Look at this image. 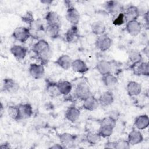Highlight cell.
Wrapping results in <instances>:
<instances>
[{
	"label": "cell",
	"instance_id": "cell-5",
	"mask_svg": "<svg viewBox=\"0 0 149 149\" xmlns=\"http://www.w3.org/2000/svg\"><path fill=\"white\" fill-rule=\"evenodd\" d=\"M66 18L72 25L77 26L80 19V15L77 9L72 5L68 7Z\"/></svg>",
	"mask_w": 149,
	"mask_h": 149
},
{
	"label": "cell",
	"instance_id": "cell-38",
	"mask_svg": "<svg viewBox=\"0 0 149 149\" xmlns=\"http://www.w3.org/2000/svg\"><path fill=\"white\" fill-rule=\"evenodd\" d=\"M21 20L23 22L30 26L35 19L33 13L31 11H27L22 16H21Z\"/></svg>",
	"mask_w": 149,
	"mask_h": 149
},
{
	"label": "cell",
	"instance_id": "cell-41",
	"mask_svg": "<svg viewBox=\"0 0 149 149\" xmlns=\"http://www.w3.org/2000/svg\"><path fill=\"white\" fill-rule=\"evenodd\" d=\"M104 148L115 149V141H108L105 144Z\"/></svg>",
	"mask_w": 149,
	"mask_h": 149
},
{
	"label": "cell",
	"instance_id": "cell-12",
	"mask_svg": "<svg viewBox=\"0 0 149 149\" xmlns=\"http://www.w3.org/2000/svg\"><path fill=\"white\" fill-rule=\"evenodd\" d=\"M66 41L69 43H73L76 42L80 38L79 30L77 26L72 25L66 32L65 34Z\"/></svg>",
	"mask_w": 149,
	"mask_h": 149
},
{
	"label": "cell",
	"instance_id": "cell-16",
	"mask_svg": "<svg viewBox=\"0 0 149 149\" xmlns=\"http://www.w3.org/2000/svg\"><path fill=\"white\" fill-rule=\"evenodd\" d=\"M98 100L100 105L108 107L113 104L114 101V95L112 91H106L100 95Z\"/></svg>",
	"mask_w": 149,
	"mask_h": 149
},
{
	"label": "cell",
	"instance_id": "cell-22",
	"mask_svg": "<svg viewBox=\"0 0 149 149\" xmlns=\"http://www.w3.org/2000/svg\"><path fill=\"white\" fill-rule=\"evenodd\" d=\"M83 101V108L88 111H93L95 110L100 105L98 98H95L93 95H91Z\"/></svg>",
	"mask_w": 149,
	"mask_h": 149
},
{
	"label": "cell",
	"instance_id": "cell-26",
	"mask_svg": "<svg viewBox=\"0 0 149 149\" xmlns=\"http://www.w3.org/2000/svg\"><path fill=\"white\" fill-rule=\"evenodd\" d=\"M102 81L104 84L107 87H113L118 83V77L112 73H109L102 76Z\"/></svg>",
	"mask_w": 149,
	"mask_h": 149
},
{
	"label": "cell",
	"instance_id": "cell-10",
	"mask_svg": "<svg viewBox=\"0 0 149 149\" xmlns=\"http://www.w3.org/2000/svg\"><path fill=\"white\" fill-rule=\"evenodd\" d=\"M127 140L130 146L139 144L143 141V134L140 130L134 129L129 132Z\"/></svg>",
	"mask_w": 149,
	"mask_h": 149
},
{
	"label": "cell",
	"instance_id": "cell-6",
	"mask_svg": "<svg viewBox=\"0 0 149 149\" xmlns=\"http://www.w3.org/2000/svg\"><path fill=\"white\" fill-rule=\"evenodd\" d=\"M20 86L19 84L11 78H5L2 82V89L4 91L14 94L18 91Z\"/></svg>",
	"mask_w": 149,
	"mask_h": 149
},
{
	"label": "cell",
	"instance_id": "cell-20",
	"mask_svg": "<svg viewBox=\"0 0 149 149\" xmlns=\"http://www.w3.org/2000/svg\"><path fill=\"white\" fill-rule=\"evenodd\" d=\"M65 116L68 120L74 123L79 119L80 116V111L74 106H71L66 109Z\"/></svg>",
	"mask_w": 149,
	"mask_h": 149
},
{
	"label": "cell",
	"instance_id": "cell-8",
	"mask_svg": "<svg viewBox=\"0 0 149 149\" xmlns=\"http://www.w3.org/2000/svg\"><path fill=\"white\" fill-rule=\"evenodd\" d=\"M10 51L13 56L18 61L23 60L27 53V49L26 47L20 45H13L10 48Z\"/></svg>",
	"mask_w": 149,
	"mask_h": 149
},
{
	"label": "cell",
	"instance_id": "cell-44",
	"mask_svg": "<svg viewBox=\"0 0 149 149\" xmlns=\"http://www.w3.org/2000/svg\"><path fill=\"white\" fill-rule=\"evenodd\" d=\"M1 148L2 149H8V148H10V145L9 144V143L8 142H5L2 144H1V146H0Z\"/></svg>",
	"mask_w": 149,
	"mask_h": 149
},
{
	"label": "cell",
	"instance_id": "cell-14",
	"mask_svg": "<svg viewBox=\"0 0 149 149\" xmlns=\"http://www.w3.org/2000/svg\"><path fill=\"white\" fill-rule=\"evenodd\" d=\"M126 30L132 36H137L141 31V25L137 20L128 22L126 24Z\"/></svg>",
	"mask_w": 149,
	"mask_h": 149
},
{
	"label": "cell",
	"instance_id": "cell-30",
	"mask_svg": "<svg viewBox=\"0 0 149 149\" xmlns=\"http://www.w3.org/2000/svg\"><path fill=\"white\" fill-rule=\"evenodd\" d=\"M52 50L51 48H49L42 52H41L39 55H38L37 56L39 61L41 62V64H42L44 66L47 65L48 62H49L51 57H52Z\"/></svg>",
	"mask_w": 149,
	"mask_h": 149
},
{
	"label": "cell",
	"instance_id": "cell-29",
	"mask_svg": "<svg viewBox=\"0 0 149 149\" xmlns=\"http://www.w3.org/2000/svg\"><path fill=\"white\" fill-rule=\"evenodd\" d=\"M57 86L61 94L63 95H69L72 90L71 83L67 80L59 81L57 82Z\"/></svg>",
	"mask_w": 149,
	"mask_h": 149
},
{
	"label": "cell",
	"instance_id": "cell-21",
	"mask_svg": "<svg viewBox=\"0 0 149 149\" xmlns=\"http://www.w3.org/2000/svg\"><path fill=\"white\" fill-rule=\"evenodd\" d=\"M141 88L140 84L134 81H129L126 86V91L130 97L139 95L141 92Z\"/></svg>",
	"mask_w": 149,
	"mask_h": 149
},
{
	"label": "cell",
	"instance_id": "cell-48",
	"mask_svg": "<svg viewBox=\"0 0 149 149\" xmlns=\"http://www.w3.org/2000/svg\"><path fill=\"white\" fill-rule=\"evenodd\" d=\"M3 111H4V108H3V106L2 103L1 104V108H0V116L1 117H2L3 113Z\"/></svg>",
	"mask_w": 149,
	"mask_h": 149
},
{
	"label": "cell",
	"instance_id": "cell-9",
	"mask_svg": "<svg viewBox=\"0 0 149 149\" xmlns=\"http://www.w3.org/2000/svg\"><path fill=\"white\" fill-rule=\"evenodd\" d=\"M125 17L126 23L128 22L137 20L140 16L139 9L134 5H130L123 12Z\"/></svg>",
	"mask_w": 149,
	"mask_h": 149
},
{
	"label": "cell",
	"instance_id": "cell-15",
	"mask_svg": "<svg viewBox=\"0 0 149 149\" xmlns=\"http://www.w3.org/2000/svg\"><path fill=\"white\" fill-rule=\"evenodd\" d=\"M95 69L97 72L102 76L112 73V63L111 61L106 60H101L97 62L95 65Z\"/></svg>",
	"mask_w": 149,
	"mask_h": 149
},
{
	"label": "cell",
	"instance_id": "cell-17",
	"mask_svg": "<svg viewBox=\"0 0 149 149\" xmlns=\"http://www.w3.org/2000/svg\"><path fill=\"white\" fill-rule=\"evenodd\" d=\"M71 68L74 72L81 74L86 73L89 70L86 63L80 59H76L73 61Z\"/></svg>",
	"mask_w": 149,
	"mask_h": 149
},
{
	"label": "cell",
	"instance_id": "cell-32",
	"mask_svg": "<svg viewBox=\"0 0 149 149\" xmlns=\"http://www.w3.org/2000/svg\"><path fill=\"white\" fill-rule=\"evenodd\" d=\"M128 57L130 61L133 63V65H136L142 61V56L141 53L136 49H132L129 51Z\"/></svg>",
	"mask_w": 149,
	"mask_h": 149
},
{
	"label": "cell",
	"instance_id": "cell-4",
	"mask_svg": "<svg viewBox=\"0 0 149 149\" xmlns=\"http://www.w3.org/2000/svg\"><path fill=\"white\" fill-rule=\"evenodd\" d=\"M30 75L34 79L38 80L43 77L45 74L44 66L42 64L31 63L29 68Z\"/></svg>",
	"mask_w": 149,
	"mask_h": 149
},
{
	"label": "cell",
	"instance_id": "cell-25",
	"mask_svg": "<svg viewBox=\"0 0 149 149\" xmlns=\"http://www.w3.org/2000/svg\"><path fill=\"white\" fill-rule=\"evenodd\" d=\"M45 90L47 93L51 97L56 98L61 95L57 86V82L47 80V81L46 82Z\"/></svg>",
	"mask_w": 149,
	"mask_h": 149
},
{
	"label": "cell",
	"instance_id": "cell-42",
	"mask_svg": "<svg viewBox=\"0 0 149 149\" xmlns=\"http://www.w3.org/2000/svg\"><path fill=\"white\" fill-rule=\"evenodd\" d=\"M109 116L112 117V118H113L116 120H117L119 115V113H118V111H111V113H110V115Z\"/></svg>",
	"mask_w": 149,
	"mask_h": 149
},
{
	"label": "cell",
	"instance_id": "cell-18",
	"mask_svg": "<svg viewBox=\"0 0 149 149\" xmlns=\"http://www.w3.org/2000/svg\"><path fill=\"white\" fill-rule=\"evenodd\" d=\"M135 74L139 76H149V64L148 62H140L133 66Z\"/></svg>",
	"mask_w": 149,
	"mask_h": 149
},
{
	"label": "cell",
	"instance_id": "cell-11",
	"mask_svg": "<svg viewBox=\"0 0 149 149\" xmlns=\"http://www.w3.org/2000/svg\"><path fill=\"white\" fill-rule=\"evenodd\" d=\"M20 120L30 118L33 113V107L29 103L20 104L18 105Z\"/></svg>",
	"mask_w": 149,
	"mask_h": 149
},
{
	"label": "cell",
	"instance_id": "cell-36",
	"mask_svg": "<svg viewBox=\"0 0 149 149\" xmlns=\"http://www.w3.org/2000/svg\"><path fill=\"white\" fill-rule=\"evenodd\" d=\"M113 128L106 126H100L98 130V133L102 138H108L110 137L113 133Z\"/></svg>",
	"mask_w": 149,
	"mask_h": 149
},
{
	"label": "cell",
	"instance_id": "cell-40",
	"mask_svg": "<svg viewBox=\"0 0 149 149\" xmlns=\"http://www.w3.org/2000/svg\"><path fill=\"white\" fill-rule=\"evenodd\" d=\"M130 147V144L126 140H119L115 141V149H128Z\"/></svg>",
	"mask_w": 149,
	"mask_h": 149
},
{
	"label": "cell",
	"instance_id": "cell-1",
	"mask_svg": "<svg viewBox=\"0 0 149 149\" xmlns=\"http://www.w3.org/2000/svg\"><path fill=\"white\" fill-rule=\"evenodd\" d=\"M12 36L14 39L22 43L26 42L31 37L30 29L24 26L17 27L13 30Z\"/></svg>",
	"mask_w": 149,
	"mask_h": 149
},
{
	"label": "cell",
	"instance_id": "cell-33",
	"mask_svg": "<svg viewBox=\"0 0 149 149\" xmlns=\"http://www.w3.org/2000/svg\"><path fill=\"white\" fill-rule=\"evenodd\" d=\"M29 28L30 29V33L45 31V28L44 27L42 22L40 19L34 20L33 22L29 26Z\"/></svg>",
	"mask_w": 149,
	"mask_h": 149
},
{
	"label": "cell",
	"instance_id": "cell-24",
	"mask_svg": "<svg viewBox=\"0 0 149 149\" xmlns=\"http://www.w3.org/2000/svg\"><path fill=\"white\" fill-rule=\"evenodd\" d=\"M61 28L59 24H47L45 28V34L51 38L55 39L59 36Z\"/></svg>",
	"mask_w": 149,
	"mask_h": 149
},
{
	"label": "cell",
	"instance_id": "cell-7",
	"mask_svg": "<svg viewBox=\"0 0 149 149\" xmlns=\"http://www.w3.org/2000/svg\"><path fill=\"white\" fill-rule=\"evenodd\" d=\"M58 137L61 144L65 148L71 147L75 143L77 139V136L69 133H63L58 134Z\"/></svg>",
	"mask_w": 149,
	"mask_h": 149
},
{
	"label": "cell",
	"instance_id": "cell-46",
	"mask_svg": "<svg viewBox=\"0 0 149 149\" xmlns=\"http://www.w3.org/2000/svg\"><path fill=\"white\" fill-rule=\"evenodd\" d=\"M148 51H149V49H148V46L147 45V46L143 49V52H144V54L146 55V56L147 57H148Z\"/></svg>",
	"mask_w": 149,
	"mask_h": 149
},
{
	"label": "cell",
	"instance_id": "cell-19",
	"mask_svg": "<svg viewBox=\"0 0 149 149\" xmlns=\"http://www.w3.org/2000/svg\"><path fill=\"white\" fill-rule=\"evenodd\" d=\"M72 61L71 58L68 55L63 54L59 56L54 63L62 69L67 70L71 68Z\"/></svg>",
	"mask_w": 149,
	"mask_h": 149
},
{
	"label": "cell",
	"instance_id": "cell-37",
	"mask_svg": "<svg viewBox=\"0 0 149 149\" xmlns=\"http://www.w3.org/2000/svg\"><path fill=\"white\" fill-rule=\"evenodd\" d=\"M116 122L117 120L108 116L101 119L99 122V123L100 126H106L114 129L116 125Z\"/></svg>",
	"mask_w": 149,
	"mask_h": 149
},
{
	"label": "cell",
	"instance_id": "cell-47",
	"mask_svg": "<svg viewBox=\"0 0 149 149\" xmlns=\"http://www.w3.org/2000/svg\"><path fill=\"white\" fill-rule=\"evenodd\" d=\"M41 2L42 3H44V4H45V5H49V4L52 3V1H51V0H42V1H41Z\"/></svg>",
	"mask_w": 149,
	"mask_h": 149
},
{
	"label": "cell",
	"instance_id": "cell-35",
	"mask_svg": "<svg viewBox=\"0 0 149 149\" xmlns=\"http://www.w3.org/2000/svg\"><path fill=\"white\" fill-rule=\"evenodd\" d=\"M8 114L9 116L13 120L18 121L20 120L19 110L18 105H10L8 108Z\"/></svg>",
	"mask_w": 149,
	"mask_h": 149
},
{
	"label": "cell",
	"instance_id": "cell-43",
	"mask_svg": "<svg viewBox=\"0 0 149 149\" xmlns=\"http://www.w3.org/2000/svg\"><path fill=\"white\" fill-rule=\"evenodd\" d=\"M65 147L61 144H54L51 146L49 148H54V149H63Z\"/></svg>",
	"mask_w": 149,
	"mask_h": 149
},
{
	"label": "cell",
	"instance_id": "cell-27",
	"mask_svg": "<svg viewBox=\"0 0 149 149\" xmlns=\"http://www.w3.org/2000/svg\"><path fill=\"white\" fill-rule=\"evenodd\" d=\"M50 48V46L48 42L45 40L44 39H40L37 41L33 46L32 50L34 52V54L37 56L41 52L44 51V50Z\"/></svg>",
	"mask_w": 149,
	"mask_h": 149
},
{
	"label": "cell",
	"instance_id": "cell-2",
	"mask_svg": "<svg viewBox=\"0 0 149 149\" xmlns=\"http://www.w3.org/2000/svg\"><path fill=\"white\" fill-rule=\"evenodd\" d=\"M74 94L76 98L82 101L92 95L89 86L84 82H81L77 85Z\"/></svg>",
	"mask_w": 149,
	"mask_h": 149
},
{
	"label": "cell",
	"instance_id": "cell-45",
	"mask_svg": "<svg viewBox=\"0 0 149 149\" xmlns=\"http://www.w3.org/2000/svg\"><path fill=\"white\" fill-rule=\"evenodd\" d=\"M144 21L146 22V24L148 27V11H147L144 13Z\"/></svg>",
	"mask_w": 149,
	"mask_h": 149
},
{
	"label": "cell",
	"instance_id": "cell-31",
	"mask_svg": "<svg viewBox=\"0 0 149 149\" xmlns=\"http://www.w3.org/2000/svg\"><path fill=\"white\" fill-rule=\"evenodd\" d=\"M45 19L47 23V24H59L60 16L56 12L49 11L46 13Z\"/></svg>",
	"mask_w": 149,
	"mask_h": 149
},
{
	"label": "cell",
	"instance_id": "cell-13",
	"mask_svg": "<svg viewBox=\"0 0 149 149\" xmlns=\"http://www.w3.org/2000/svg\"><path fill=\"white\" fill-rule=\"evenodd\" d=\"M104 8L111 13L118 14L122 12L123 7L122 3L116 1H108L104 3Z\"/></svg>",
	"mask_w": 149,
	"mask_h": 149
},
{
	"label": "cell",
	"instance_id": "cell-28",
	"mask_svg": "<svg viewBox=\"0 0 149 149\" xmlns=\"http://www.w3.org/2000/svg\"><path fill=\"white\" fill-rule=\"evenodd\" d=\"M91 29L93 34L98 36L105 34L106 26L104 23L100 20L94 22L91 25Z\"/></svg>",
	"mask_w": 149,
	"mask_h": 149
},
{
	"label": "cell",
	"instance_id": "cell-39",
	"mask_svg": "<svg viewBox=\"0 0 149 149\" xmlns=\"http://www.w3.org/2000/svg\"><path fill=\"white\" fill-rule=\"evenodd\" d=\"M126 23L125 17L123 12H120L114 18L113 24L115 26H121Z\"/></svg>",
	"mask_w": 149,
	"mask_h": 149
},
{
	"label": "cell",
	"instance_id": "cell-23",
	"mask_svg": "<svg viewBox=\"0 0 149 149\" xmlns=\"http://www.w3.org/2000/svg\"><path fill=\"white\" fill-rule=\"evenodd\" d=\"M149 125V118L147 115H140L137 116L134 121V125L137 129L144 130L148 127Z\"/></svg>",
	"mask_w": 149,
	"mask_h": 149
},
{
	"label": "cell",
	"instance_id": "cell-3",
	"mask_svg": "<svg viewBox=\"0 0 149 149\" xmlns=\"http://www.w3.org/2000/svg\"><path fill=\"white\" fill-rule=\"evenodd\" d=\"M112 44V39L106 34L98 36L95 42L97 48L102 52L108 50L111 48Z\"/></svg>",
	"mask_w": 149,
	"mask_h": 149
},
{
	"label": "cell",
	"instance_id": "cell-34",
	"mask_svg": "<svg viewBox=\"0 0 149 149\" xmlns=\"http://www.w3.org/2000/svg\"><path fill=\"white\" fill-rule=\"evenodd\" d=\"M101 136L99 135L98 132H88L86 135V140L87 142L91 145L97 144L101 140Z\"/></svg>",
	"mask_w": 149,
	"mask_h": 149
}]
</instances>
